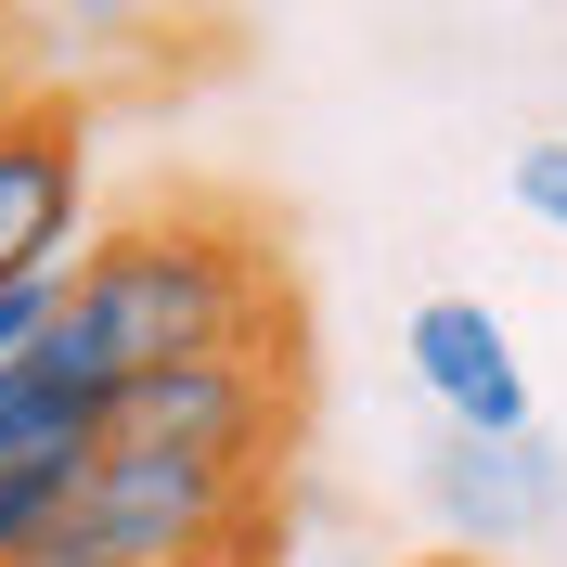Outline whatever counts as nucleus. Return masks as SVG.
Listing matches in <instances>:
<instances>
[{
	"instance_id": "f257e3e1",
	"label": "nucleus",
	"mask_w": 567,
	"mask_h": 567,
	"mask_svg": "<svg viewBox=\"0 0 567 567\" xmlns=\"http://www.w3.org/2000/svg\"><path fill=\"white\" fill-rule=\"evenodd\" d=\"M219 349H297V284H284L271 219L219 181H168V194L91 219V246L52 284L39 361L104 413V388H130L155 361H219Z\"/></svg>"
},
{
	"instance_id": "423d86ee",
	"label": "nucleus",
	"mask_w": 567,
	"mask_h": 567,
	"mask_svg": "<svg viewBox=\"0 0 567 567\" xmlns=\"http://www.w3.org/2000/svg\"><path fill=\"white\" fill-rule=\"evenodd\" d=\"M78 452H91V425H78V439H39V452L0 464V567L39 555V542L65 529V503H78Z\"/></svg>"
},
{
	"instance_id": "f03ea898",
	"label": "nucleus",
	"mask_w": 567,
	"mask_h": 567,
	"mask_svg": "<svg viewBox=\"0 0 567 567\" xmlns=\"http://www.w3.org/2000/svg\"><path fill=\"white\" fill-rule=\"evenodd\" d=\"M52 555L65 567H271L284 555V464L91 425Z\"/></svg>"
},
{
	"instance_id": "0eeeda50",
	"label": "nucleus",
	"mask_w": 567,
	"mask_h": 567,
	"mask_svg": "<svg viewBox=\"0 0 567 567\" xmlns=\"http://www.w3.org/2000/svg\"><path fill=\"white\" fill-rule=\"evenodd\" d=\"M503 194L542 219V233H567V130H542V142H516V168H503Z\"/></svg>"
},
{
	"instance_id": "1a4fd4ad",
	"label": "nucleus",
	"mask_w": 567,
	"mask_h": 567,
	"mask_svg": "<svg viewBox=\"0 0 567 567\" xmlns=\"http://www.w3.org/2000/svg\"><path fill=\"white\" fill-rule=\"evenodd\" d=\"M27 91H39V78H13V65H0V116H13V104H27Z\"/></svg>"
},
{
	"instance_id": "7ed1b4c3",
	"label": "nucleus",
	"mask_w": 567,
	"mask_h": 567,
	"mask_svg": "<svg viewBox=\"0 0 567 567\" xmlns=\"http://www.w3.org/2000/svg\"><path fill=\"white\" fill-rule=\"evenodd\" d=\"M91 246V104L27 91L0 116V284H65Z\"/></svg>"
},
{
	"instance_id": "6e6552de",
	"label": "nucleus",
	"mask_w": 567,
	"mask_h": 567,
	"mask_svg": "<svg viewBox=\"0 0 567 567\" xmlns=\"http://www.w3.org/2000/svg\"><path fill=\"white\" fill-rule=\"evenodd\" d=\"M39 322H52V284H0V361H27Z\"/></svg>"
},
{
	"instance_id": "9d476101",
	"label": "nucleus",
	"mask_w": 567,
	"mask_h": 567,
	"mask_svg": "<svg viewBox=\"0 0 567 567\" xmlns=\"http://www.w3.org/2000/svg\"><path fill=\"white\" fill-rule=\"evenodd\" d=\"M13 567H65V555H52V542H39V555H13Z\"/></svg>"
},
{
	"instance_id": "39448f33",
	"label": "nucleus",
	"mask_w": 567,
	"mask_h": 567,
	"mask_svg": "<svg viewBox=\"0 0 567 567\" xmlns=\"http://www.w3.org/2000/svg\"><path fill=\"white\" fill-rule=\"evenodd\" d=\"M400 361H413V388L439 425H542L529 413V361H516V322L491 310V297H425L413 322H400Z\"/></svg>"
},
{
	"instance_id": "20e7f679",
	"label": "nucleus",
	"mask_w": 567,
	"mask_h": 567,
	"mask_svg": "<svg viewBox=\"0 0 567 567\" xmlns=\"http://www.w3.org/2000/svg\"><path fill=\"white\" fill-rule=\"evenodd\" d=\"M425 516L464 555H529L567 516V452L542 425H439L425 439Z\"/></svg>"
}]
</instances>
